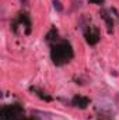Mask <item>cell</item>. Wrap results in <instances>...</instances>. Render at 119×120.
<instances>
[{
    "mask_svg": "<svg viewBox=\"0 0 119 120\" xmlns=\"http://www.w3.org/2000/svg\"><path fill=\"white\" fill-rule=\"evenodd\" d=\"M74 57V52L71 45L67 41H58L56 43L51 45V59L55 66H64Z\"/></svg>",
    "mask_w": 119,
    "mask_h": 120,
    "instance_id": "cell-1",
    "label": "cell"
},
{
    "mask_svg": "<svg viewBox=\"0 0 119 120\" xmlns=\"http://www.w3.org/2000/svg\"><path fill=\"white\" fill-rule=\"evenodd\" d=\"M24 116V109L18 103L6 105L0 110V120H21Z\"/></svg>",
    "mask_w": 119,
    "mask_h": 120,
    "instance_id": "cell-2",
    "label": "cell"
},
{
    "mask_svg": "<svg viewBox=\"0 0 119 120\" xmlns=\"http://www.w3.org/2000/svg\"><path fill=\"white\" fill-rule=\"evenodd\" d=\"M84 38L86 42L88 43L90 46H94L99 42V31L95 25H88L87 30H84Z\"/></svg>",
    "mask_w": 119,
    "mask_h": 120,
    "instance_id": "cell-3",
    "label": "cell"
},
{
    "mask_svg": "<svg viewBox=\"0 0 119 120\" xmlns=\"http://www.w3.org/2000/svg\"><path fill=\"white\" fill-rule=\"evenodd\" d=\"M18 25H23V27H25V34L27 35H30L31 34V20L30 17H28V14H25V13H20L18 14V17H17V20L13 22V31L14 32H17V27Z\"/></svg>",
    "mask_w": 119,
    "mask_h": 120,
    "instance_id": "cell-4",
    "label": "cell"
},
{
    "mask_svg": "<svg viewBox=\"0 0 119 120\" xmlns=\"http://www.w3.org/2000/svg\"><path fill=\"white\" fill-rule=\"evenodd\" d=\"M101 18L105 21L107 24V30H108V34H112L114 32V20H112V15H109V10H105L102 8L101 13H99Z\"/></svg>",
    "mask_w": 119,
    "mask_h": 120,
    "instance_id": "cell-5",
    "label": "cell"
},
{
    "mask_svg": "<svg viewBox=\"0 0 119 120\" xmlns=\"http://www.w3.org/2000/svg\"><path fill=\"white\" fill-rule=\"evenodd\" d=\"M71 105L76 106V108H79V109H86L90 105V99L87 96L76 95V96H73V99H71Z\"/></svg>",
    "mask_w": 119,
    "mask_h": 120,
    "instance_id": "cell-6",
    "label": "cell"
},
{
    "mask_svg": "<svg viewBox=\"0 0 119 120\" xmlns=\"http://www.w3.org/2000/svg\"><path fill=\"white\" fill-rule=\"evenodd\" d=\"M45 39H46V42H49L51 45L56 43V42L59 41V32H58V30H56L55 27H53V28H51V31L46 34Z\"/></svg>",
    "mask_w": 119,
    "mask_h": 120,
    "instance_id": "cell-7",
    "label": "cell"
},
{
    "mask_svg": "<svg viewBox=\"0 0 119 120\" xmlns=\"http://www.w3.org/2000/svg\"><path fill=\"white\" fill-rule=\"evenodd\" d=\"M30 92H32V94H35L38 98H41L42 101H46V102H51L52 101V98L48 95V94H45L44 91H41L39 88H36V87H30Z\"/></svg>",
    "mask_w": 119,
    "mask_h": 120,
    "instance_id": "cell-8",
    "label": "cell"
},
{
    "mask_svg": "<svg viewBox=\"0 0 119 120\" xmlns=\"http://www.w3.org/2000/svg\"><path fill=\"white\" fill-rule=\"evenodd\" d=\"M53 7H55V10H56V11H59V13L63 11V6H62L60 0H53Z\"/></svg>",
    "mask_w": 119,
    "mask_h": 120,
    "instance_id": "cell-9",
    "label": "cell"
},
{
    "mask_svg": "<svg viewBox=\"0 0 119 120\" xmlns=\"http://www.w3.org/2000/svg\"><path fill=\"white\" fill-rule=\"evenodd\" d=\"M90 3H92V4H98V6H101L102 3H104V0H87Z\"/></svg>",
    "mask_w": 119,
    "mask_h": 120,
    "instance_id": "cell-10",
    "label": "cell"
},
{
    "mask_svg": "<svg viewBox=\"0 0 119 120\" xmlns=\"http://www.w3.org/2000/svg\"><path fill=\"white\" fill-rule=\"evenodd\" d=\"M27 1L28 0H21V4H27Z\"/></svg>",
    "mask_w": 119,
    "mask_h": 120,
    "instance_id": "cell-11",
    "label": "cell"
},
{
    "mask_svg": "<svg viewBox=\"0 0 119 120\" xmlns=\"http://www.w3.org/2000/svg\"><path fill=\"white\" fill-rule=\"evenodd\" d=\"M21 120H34V119H21Z\"/></svg>",
    "mask_w": 119,
    "mask_h": 120,
    "instance_id": "cell-12",
    "label": "cell"
}]
</instances>
